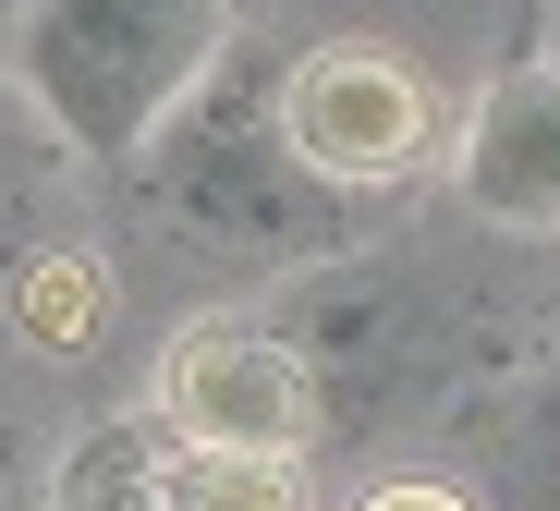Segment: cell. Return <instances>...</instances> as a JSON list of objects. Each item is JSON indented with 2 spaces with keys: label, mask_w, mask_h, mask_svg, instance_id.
Listing matches in <instances>:
<instances>
[{
  "label": "cell",
  "mask_w": 560,
  "mask_h": 511,
  "mask_svg": "<svg viewBox=\"0 0 560 511\" xmlns=\"http://www.w3.org/2000/svg\"><path fill=\"white\" fill-rule=\"evenodd\" d=\"M135 183L159 195L171 232H196L220 256H280V268H329L378 208H353L341 183L305 171L293 123H280V49H220L208 85L159 123V147L135 159Z\"/></svg>",
  "instance_id": "cell-1"
},
{
  "label": "cell",
  "mask_w": 560,
  "mask_h": 511,
  "mask_svg": "<svg viewBox=\"0 0 560 511\" xmlns=\"http://www.w3.org/2000/svg\"><path fill=\"white\" fill-rule=\"evenodd\" d=\"M220 49H232V0H25V25H13L0 61H13L25 111L85 171L135 183V159L208 85Z\"/></svg>",
  "instance_id": "cell-2"
},
{
  "label": "cell",
  "mask_w": 560,
  "mask_h": 511,
  "mask_svg": "<svg viewBox=\"0 0 560 511\" xmlns=\"http://www.w3.org/2000/svg\"><path fill=\"white\" fill-rule=\"evenodd\" d=\"M317 415H329L317 353L280 317H196V329L159 341L147 427L183 439V451H280V463H305Z\"/></svg>",
  "instance_id": "cell-3"
},
{
  "label": "cell",
  "mask_w": 560,
  "mask_h": 511,
  "mask_svg": "<svg viewBox=\"0 0 560 511\" xmlns=\"http://www.w3.org/2000/svg\"><path fill=\"white\" fill-rule=\"evenodd\" d=\"M280 123H293L317 183H341L353 208H378L439 147V85L402 49H378V37H317V49L280 61Z\"/></svg>",
  "instance_id": "cell-4"
},
{
  "label": "cell",
  "mask_w": 560,
  "mask_h": 511,
  "mask_svg": "<svg viewBox=\"0 0 560 511\" xmlns=\"http://www.w3.org/2000/svg\"><path fill=\"white\" fill-rule=\"evenodd\" d=\"M451 195L488 232L560 244V61H512L476 97V123L451 135Z\"/></svg>",
  "instance_id": "cell-5"
},
{
  "label": "cell",
  "mask_w": 560,
  "mask_h": 511,
  "mask_svg": "<svg viewBox=\"0 0 560 511\" xmlns=\"http://www.w3.org/2000/svg\"><path fill=\"white\" fill-rule=\"evenodd\" d=\"M61 171H85V159L25 111V85H0V292L61 244Z\"/></svg>",
  "instance_id": "cell-6"
},
{
  "label": "cell",
  "mask_w": 560,
  "mask_h": 511,
  "mask_svg": "<svg viewBox=\"0 0 560 511\" xmlns=\"http://www.w3.org/2000/svg\"><path fill=\"white\" fill-rule=\"evenodd\" d=\"M49 511H171L159 487V427L147 415H110V427H85L49 475Z\"/></svg>",
  "instance_id": "cell-7"
},
{
  "label": "cell",
  "mask_w": 560,
  "mask_h": 511,
  "mask_svg": "<svg viewBox=\"0 0 560 511\" xmlns=\"http://www.w3.org/2000/svg\"><path fill=\"white\" fill-rule=\"evenodd\" d=\"M159 487H171V511H305V463H280V451H183V439H159Z\"/></svg>",
  "instance_id": "cell-8"
},
{
  "label": "cell",
  "mask_w": 560,
  "mask_h": 511,
  "mask_svg": "<svg viewBox=\"0 0 560 511\" xmlns=\"http://www.w3.org/2000/svg\"><path fill=\"white\" fill-rule=\"evenodd\" d=\"M512 475H524V499H536V511H560V341H548V365H536V390H524Z\"/></svg>",
  "instance_id": "cell-9"
},
{
  "label": "cell",
  "mask_w": 560,
  "mask_h": 511,
  "mask_svg": "<svg viewBox=\"0 0 560 511\" xmlns=\"http://www.w3.org/2000/svg\"><path fill=\"white\" fill-rule=\"evenodd\" d=\"M353 511H476L463 487H439V475H390V487H365Z\"/></svg>",
  "instance_id": "cell-10"
},
{
  "label": "cell",
  "mask_w": 560,
  "mask_h": 511,
  "mask_svg": "<svg viewBox=\"0 0 560 511\" xmlns=\"http://www.w3.org/2000/svg\"><path fill=\"white\" fill-rule=\"evenodd\" d=\"M13 25H25V0H0V49H13Z\"/></svg>",
  "instance_id": "cell-11"
},
{
  "label": "cell",
  "mask_w": 560,
  "mask_h": 511,
  "mask_svg": "<svg viewBox=\"0 0 560 511\" xmlns=\"http://www.w3.org/2000/svg\"><path fill=\"white\" fill-rule=\"evenodd\" d=\"M548 61H560V0H548Z\"/></svg>",
  "instance_id": "cell-12"
}]
</instances>
